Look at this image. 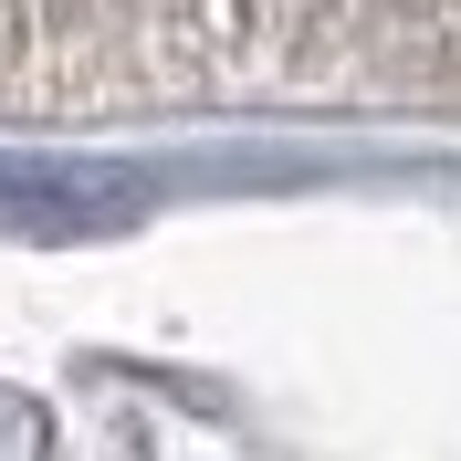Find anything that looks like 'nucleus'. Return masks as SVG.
Instances as JSON below:
<instances>
[{
  "instance_id": "nucleus-1",
  "label": "nucleus",
  "mask_w": 461,
  "mask_h": 461,
  "mask_svg": "<svg viewBox=\"0 0 461 461\" xmlns=\"http://www.w3.org/2000/svg\"><path fill=\"white\" fill-rule=\"evenodd\" d=\"M147 200L158 189L115 158H0V230L11 241H105V230H137Z\"/></svg>"
}]
</instances>
